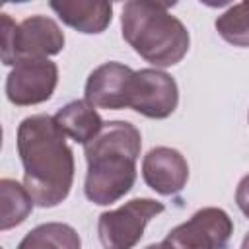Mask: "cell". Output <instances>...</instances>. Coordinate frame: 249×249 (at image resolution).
I'll use <instances>...</instances> for the list:
<instances>
[{
	"label": "cell",
	"mask_w": 249,
	"mask_h": 249,
	"mask_svg": "<svg viewBox=\"0 0 249 249\" xmlns=\"http://www.w3.org/2000/svg\"><path fill=\"white\" fill-rule=\"evenodd\" d=\"M54 121L66 136H70L74 142H80L84 146L91 142L105 124L101 115L95 111V107L89 105L86 99H76L66 103L62 109L56 111Z\"/></svg>",
	"instance_id": "cell-12"
},
{
	"label": "cell",
	"mask_w": 249,
	"mask_h": 249,
	"mask_svg": "<svg viewBox=\"0 0 249 249\" xmlns=\"http://www.w3.org/2000/svg\"><path fill=\"white\" fill-rule=\"evenodd\" d=\"M179 103L177 82L163 70H134L128 84V107L148 119H167Z\"/></svg>",
	"instance_id": "cell-7"
},
{
	"label": "cell",
	"mask_w": 249,
	"mask_h": 249,
	"mask_svg": "<svg viewBox=\"0 0 249 249\" xmlns=\"http://www.w3.org/2000/svg\"><path fill=\"white\" fill-rule=\"evenodd\" d=\"M18 156L23 165V185L41 208L60 204L74 183V154L54 117L39 113L18 126Z\"/></svg>",
	"instance_id": "cell-1"
},
{
	"label": "cell",
	"mask_w": 249,
	"mask_h": 249,
	"mask_svg": "<svg viewBox=\"0 0 249 249\" xmlns=\"http://www.w3.org/2000/svg\"><path fill=\"white\" fill-rule=\"evenodd\" d=\"M144 249H163V247H161V243H152V245H148Z\"/></svg>",
	"instance_id": "cell-18"
},
{
	"label": "cell",
	"mask_w": 249,
	"mask_h": 249,
	"mask_svg": "<svg viewBox=\"0 0 249 249\" xmlns=\"http://www.w3.org/2000/svg\"><path fill=\"white\" fill-rule=\"evenodd\" d=\"M33 198L16 179H0V230L19 226L33 210Z\"/></svg>",
	"instance_id": "cell-14"
},
{
	"label": "cell",
	"mask_w": 249,
	"mask_h": 249,
	"mask_svg": "<svg viewBox=\"0 0 249 249\" xmlns=\"http://www.w3.org/2000/svg\"><path fill=\"white\" fill-rule=\"evenodd\" d=\"M233 233L230 214L216 206L196 210L161 241L163 249H226Z\"/></svg>",
	"instance_id": "cell-6"
},
{
	"label": "cell",
	"mask_w": 249,
	"mask_h": 249,
	"mask_svg": "<svg viewBox=\"0 0 249 249\" xmlns=\"http://www.w3.org/2000/svg\"><path fill=\"white\" fill-rule=\"evenodd\" d=\"M2 62L16 66L21 58H49L64 49V33L53 18L31 16L16 23L2 14Z\"/></svg>",
	"instance_id": "cell-4"
},
{
	"label": "cell",
	"mask_w": 249,
	"mask_h": 249,
	"mask_svg": "<svg viewBox=\"0 0 249 249\" xmlns=\"http://www.w3.org/2000/svg\"><path fill=\"white\" fill-rule=\"evenodd\" d=\"M134 70L121 62H103L86 80L84 97L95 109L119 111L128 107V84Z\"/></svg>",
	"instance_id": "cell-9"
},
{
	"label": "cell",
	"mask_w": 249,
	"mask_h": 249,
	"mask_svg": "<svg viewBox=\"0 0 249 249\" xmlns=\"http://www.w3.org/2000/svg\"><path fill=\"white\" fill-rule=\"evenodd\" d=\"M235 202H237L239 210L249 218V173L239 181V185L235 189Z\"/></svg>",
	"instance_id": "cell-16"
},
{
	"label": "cell",
	"mask_w": 249,
	"mask_h": 249,
	"mask_svg": "<svg viewBox=\"0 0 249 249\" xmlns=\"http://www.w3.org/2000/svg\"><path fill=\"white\" fill-rule=\"evenodd\" d=\"M123 39L156 68H167L183 60L189 51V31L169 12V4L130 0L121 14Z\"/></svg>",
	"instance_id": "cell-3"
},
{
	"label": "cell",
	"mask_w": 249,
	"mask_h": 249,
	"mask_svg": "<svg viewBox=\"0 0 249 249\" xmlns=\"http://www.w3.org/2000/svg\"><path fill=\"white\" fill-rule=\"evenodd\" d=\"M58 66L49 58H21L6 78V97L18 107L37 105L53 97Z\"/></svg>",
	"instance_id": "cell-8"
},
{
	"label": "cell",
	"mask_w": 249,
	"mask_h": 249,
	"mask_svg": "<svg viewBox=\"0 0 249 249\" xmlns=\"http://www.w3.org/2000/svg\"><path fill=\"white\" fill-rule=\"evenodd\" d=\"M140 130L126 121H109L101 132L84 146L88 173L84 193L89 202L107 206L121 200L136 181L140 156Z\"/></svg>",
	"instance_id": "cell-2"
},
{
	"label": "cell",
	"mask_w": 249,
	"mask_h": 249,
	"mask_svg": "<svg viewBox=\"0 0 249 249\" xmlns=\"http://www.w3.org/2000/svg\"><path fill=\"white\" fill-rule=\"evenodd\" d=\"M53 12L60 21L80 33H103L113 18V4L103 0H53Z\"/></svg>",
	"instance_id": "cell-11"
},
{
	"label": "cell",
	"mask_w": 249,
	"mask_h": 249,
	"mask_svg": "<svg viewBox=\"0 0 249 249\" xmlns=\"http://www.w3.org/2000/svg\"><path fill=\"white\" fill-rule=\"evenodd\" d=\"M142 177L144 183L158 195H175L187 185L189 163L179 150L156 146L142 160Z\"/></svg>",
	"instance_id": "cell-10"
},
{
	"label": "cell",
	"mask_w": 249,
	"mask_h": 249,
	"mask_svg": "<svg viewBox=\"0 0 249 249\" xmlns=\"http://www.w3.org/2000/svg\"><path fill=\"white\" fill-rule=\"evenodd\" d=\"M241 249H249V233L243 237V243H241Z\"/></svg>",
	"instance_id": "cell-17"
},
{
	"label": "cell",
	"mask_w": 249,
	"mask_h": 249,
	"mask_svg": "<svg viewBox=\"0 0 249 249\" xmlns=\"http://www.w3.org/2000/svg\"><path fill=\"white\" fill-rule=\"evenodd\" d=\"M18 249H82V241L72 226L47 222L27 231Z\"/></svg>",
	"instance_id": "cell-13"
},
{
	"label": "cell",
	"mask_w": 249,
	"mask_h": 249,
	"mask_svg": "<svg viewBox=\"0 0 249 249\" xmlns=\"http://www.w3.org/2000/svg\"><path fill=\"white\" fill-rule=\"evenodd\" d=\"M216 31L233 47H249V0L230 6L216 18Z\"/></svg>",
	"instance_id": "cell-15"
},
{
	"label": "cell",
	"mask_w": 249,
	"mask_h": 249,
	"mask_svg": "<svg viewBox=\"0 0 249 249\" xmlns=\"http://www.w3.org/2000/svg\"><path fill=\"white\" fill-rule=\"evenodd\" d=\"M165 206L154 198H132L123 206L103 212L97 220V235L105 249H132L144 235L152 218Z\"/></svg>",
	"instance_id": "cell-5"
}]
</instances>
